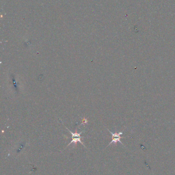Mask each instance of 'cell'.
<instances>
[{
	"label": "cell",
	"mask_w": 175,
	"mask_h": 175,
	"mask_svg": "<svg viewBox=\"0 0 175 175\" xmlns=\"http://www.w3.org/2000/svg\"><path fill=\"white\" fill-rule=\"evenodd\" d=\"M107 130L109 131V132L111 134V136H112V140H111V142L109 143L108 146L111 145V143H113V142L116 144V143H117L118 142H119L121 143V144H122V145H123V144L122 143V142L121 141V139L124 138L123 137H122V136H121V135L123 134V132H119V133L116 132V133H113L111 132V131H109L108 128H107Z\"/></svg>",
	"instance_id": "cell-2"
},
{
	"label": "cell",
	"mask_w": 175,
	"mask_h": 175,
	"mask_svg": "<svg viewBox=\"0 0 175 175\" xmlns=\"http://www.w3.org/2000/svg\"><path fill=\"white\" fill-rule=\"evenodd\" d=\"M65 127H66V126H65ZM66 128H67V130L69 131V132L72 134V141L69 144H68V146H67V147H68L70 144H71L72 143H74V144L76 146L77 142H80V143H81L84 146L85 148H86V147L84 146V144L82 142L81 140L82 138H83V137H81V134L83 132H84V131H82V132H81L80 133H78L77 132V129H76V132H75V133H72V132L70 131L69 129L67 128L66 127Z\"/></svg>",
	"instance_id": "cell-1"
}]
</instances>
